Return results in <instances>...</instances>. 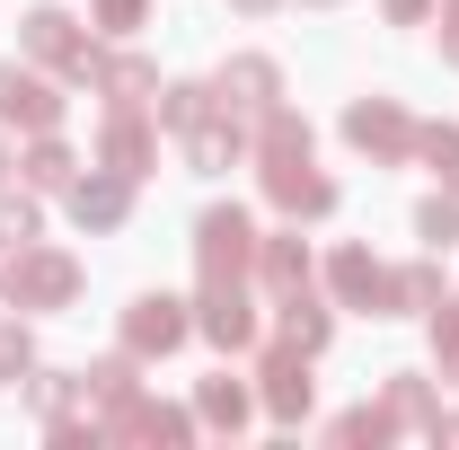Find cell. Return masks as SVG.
<instances>
[{
	"instance_id": "26",
	"label": "cell",
	"mask_w": 459,
	"mask_h": 450,
	"mask_svg": "<svg viewBox=\"0 0 459 450\" xmlns=\"http://www.w3.org/2000/svg\"><path fill=\"white\" fill-rule=\"evenodd\" d=\"M45 353H36V318H18V309H0V389H27V371H36Z\"/></svg>"
},
{
	"instance_id": "8",
	"label": "cell",
	"mask_w": 459,
	"mask_h": 450,
	"mask_svg": "<svg viewBox=\"0 0 459 450\" xmlns=\"http://www.w3.org/2000/svg\"><path fill=\"white\" fill-rule=\"evenodd\" d=\"M195 336L212 353H256L265 344V291L256 282H195Z\"/></svg>"
},
{
	"instance_id": "11",
	"label": "cell",
	"mask_w": 459,
	"mask_h": 450,
	"mask_svg": "<svg viewBox=\"0 0 459 450\" xmlns=\"http://www.w3.org/2000/svg\"><path fill=\"white\" fill-rule=\"evenodd\" d=\"M62 115H71V98H62L54 71H36V62H0V133H62Z\"/></svg>"
},
{
	"instance_id": "12",
	"label": "cell",
	"mask_w": 459,
	"mask_h": 450,
	"mask_svg": "<svg viewBox=\"0 0 459 450\" xmlns=\"http://www.w3.org/2000/svg\"><path fill=\"white\" fill-rule=\"evenodd\" d=\"M133 203H142V186H133V177H115V169H98V160L62 186V212H71L80 238H115V229L133 221Z\"/></svg>"
},
{
	"instance_id": "1",
	"label": "cell",
	"mask_w": 459,
	"mask_h": 450,
	"mask_svg": "<svg viewBox=\"0 0 459 450\" xmlns=\"http://www.w3.org/2000/svg\"><path fill=\"white\" fill-rule=\"evenodd\" d=\"M247 169H256V195L283 212V221H336V177L318 169V133L300 107H265L247 124Z\"/></svg>"
},
{
	"instance_id": "32",
	"label": "cell",
	"mask_w": 459,
	"mask_h": 450,
	"mask_svg": "<svg viewBox=\"0 0 459 450\" xmlns=\"http://www.w3.org/2000/svg\"><path fill=\"white\" fill-rule=\"evenodd\" d=\"M89 27H98V36H142V27H151V0H89Z\"/></svg>"
},
{
	"instance_id": "38",
	"label": "cell",
	"mask_w": 459,
	"mask_h": 450,
	"mask_svg": "<svg viewBox=\"0 0 459 450\" xmlns=\"http://www.w3.org/2000/svg\"><path fill=\"white\" fill-rule=\"evenodd\" d=\"M300 9H344V0H300Z\"/></svg>"
},
{
	"instance_id": "7",
	"label": "cell",
	"mask_w": 459,
	"mask_h": 450,
	"mask_svg": "<svg viewBox=\"0 0 459 450\" xmlns=\"http://www.w3.org/2000/svg\"><path fill=\"white\" fill-rule=\"evenodd\" d=\"M256 415L274 424V433H300L309 415H318V380H309V353H291V344H256Z\"/></svg>"
},
{
	"instance_id": "13",
	"label": "cell",
	"mask_w": 459,
	"mask_h": 450,
	"mask_svg": "<svg viewBox=\"0 0 459 450\" xmlns=\"http://www.w3.org/2000/svg\"><path fill=\"white\" fill-rule=\"evenodd\" d=\"M89 160L142 186V177L160 169V115H151V107H107V115H98V151H89Z\"/></svg>"
},
{
	"instance_id": "34",
	"label": "cell",
	"mask_w": 459,
	"mask_h": 450,
	"mask_svg": "<svg viewBox=\"0 0 459 450\" xmlns=\"http://www.w3.org/2000/svg\"><path fill=\"white\" fill-rule=\"evenodd\" d=\"M433 9H442V0H380L389 27H433Z\"/></svg>"
},
{
	"instance_id": "16",
	"label": "cell",
	"mask_w": 459,
	"mask_h": 450,
	"mask_svg": "<svg viewBox=\"0 0 459 450\" xmlns=\"http://www.w3.org/2000/svg\"><path fill=\"white\" fill-rule=\"evenodd\" d=\"M89 89H98L107 107H151V98H160V62L142 54L133 36H115V45H98V71H89Z\"/></svg>"
},
{
	"instance_id": "27",
	"label": "cell",
	"mask_w": 459,
	"mask_h": 450,
	"mask_svg": "<svg viewBox=\"0 0 459 450\" xmlns=\"http://www.w3.org/2000/svg\"><path fill=\"white\" fill-rule=\"evenodd\" d=\"M27 238H45V195L36 186H0V256L27 247Z\"/></svg>"
},
{
	"instance_id": "21",
	"label": "cell",
	"mask_w": 459,
	"mask_h": 450,
	"mask_svg": "<svg viewBox=\"0 0 459 450\" xmlns=\"http://www.w3.org/2000/svg\"><path fill=\"white\" fill-rule=\"evenodd\" d=\"M80 169H89V160H80L62 133H27V142H18V186H36V195H62Z\"/></svg>"
},
{
	"instance_id": "20",
	"label": "cell",
	"mask_w": 459,
	"mask_h": 450,
	"mask_svg": "<svg viewBox=\"0 0 459 450\" xmlns=\"http://www.w3.org/2000/svg\"><path fill=\"white\" fill-rule=\"evenodd\" d=\"M186 169L195 177H230V169H247V124H238V115H204V124H195V133H186Z\"/></svg>"
},
{
	"instance_id": "25",
	"label": "cell",
	"mask_w": 459,
	"mask_h": 450,
	"mask_svg": "<svg viewBox=\"0 0 459 450\" xmlns=\"http://www.w3.org/2000/svg\"><path fill=\"white\" fill-rule=\"evenodd\" d=\"M327 442H336V450H362V442L380 450V442H398V415L362 397V406H344V415H327Z\"/></svg>"
},
{
	"instance_id": "4",
	"label": "cell",
	"mask_w": 459,
	"mask_h": 450,
	"mask_svg": "<svg viewBox=\"0 0 459 450\" xmlns=\"http://www.w3.org/2000/svg\"><path fill=\"white\" fill-rule=\"evenodd\" d=\"M318 291L336 309H362V318H398V265H380L371 238H336L318 256Z\"/></svg>"
},
{
	"instance_id": "22",
	"label": "cell",
	"mask_w": 459,
	"mask_h": 450,
	"mask_svg": "<svg viewBox=\"0 0 459 450\" xmlns=\"http://www.w3.org/2000/svg\"><path fill=\"white\" fill-rule=\"evenodd\" d=\"M151 115H160V133H177V142H186L204 115H221V89H212V80H160Z\"/></svg>"
},
{
	"instance_id": "17",
	"label": "cell",
	"mask_w": 459,
	"mask_h": 450,
	"mask_svg": "<svg viewBox=\"0 0 459 450\" xmlns=\"http://www.w3.org/2000/svg\"><path fill=\"white\" fill-rule=\"evenodd\" d=\"M212 89H221V107L238 115V124H256L265 107H283V62L274 54H230L221 71H212Z\"/></svg>"
},
{
	"instance_id": "3",
	"label": "cell",
	"mask_w": 459,
	"mask_h": 450,
	"mask_svg": "<svg viewBox=\"0 0 459 450\" xmlns=\"http://www.w3.org/2000/svg\"><path fill=\"white\" fill-rule=\"evenodd\" d=\"M98 45H107V36H98L89 18H71L62 0H36V9L18 18V54L36 62V71H54L62 89H89V71H98Z\"/></svg>"
},
{
	"instance_id": "23",
	"label": "cell",
	"mask_w": 459,
	"mask_h": 450,
	"mask_svg": "<svg viewBox=\"0 0 459 450\" xmlns=\"http://www.w3.org/2000/svg\"><path fill=\"white\" fill-rule=\"evenodd\" d=\"M380 406L398 415V433H424V424L442 415V389H433V371H389V380H380Z\"/></svg>"
},
{
	"instance_id": "36",
	"label": "cell",
	"mask_w": 459,
	"mask_h": 450,
	"mask_svg": "<svg viewBox=\"0 0 459 450\" xmlns=\"http://www.w3.org/2000/svg\"><path fill=\"white\" fill-rule=\"evenodd\" d=\"M238 18H274V9H291V0H230Z\"/></svg>"
},
{
	"instance_id": "5",
	"label": "cell",
	"mask_w": 459,
	"mask_h": 450,
	"mask_svg": "<svg viewBox=\"0 0 459 450\" xmlns=\"http://www.w3.org/2000/svg\"><path fill=\"white\" fill-rule=\"evenodd\" d=\"M256 212L247 203H204L195 212V282H256Z\"/></svg>"
},
{
	"instance_id": "24",
	"label": "cell",
	"mask_w": 459,
	"mask_h": 450,
	"mask_svg": "<svg viewBox=\"0 0 459 450\" xmlns=\"http://www.w3.org/2000/svg\"><path fill=\"white\" fill-rule=\"evenodd\" d=\"M451 300V274H442V256L424 247V256H406L398 265V318H424V309H442Z\"/></svg>"
},
{
	"instance_id": "18",
	"label": "cell",
	"mask_w": 459,
	"mask_h": 450,
	"mask_svg": "<svg viewBox=\"0 0 459 450\" xmlns=\"http://www.w3.org/2000/svg\"><path fill=\"white\" fill-rule=\"evenodd\" d=\"M195 424H204V433H230V442L256 424V380H238V371H230V353H221V371H212V380H195Z\"/></svg>"
},
{
	"instance_id": "19",
	"label": "cell",
	"mask_w": 459,
	"mask_h": 450,
	"mask_svg": "<svg viewBox=\"0 0 459 450\" xmlns=\"http://www.w3.org/2000/svg\"><path fill=\"white\" fill-rule=\"evenodd\" d=\"M18 397L36 406V424H45V433H54V424H80V415H98V397H89V371H54V362H36Z\"/></svg>"
},
{
	"instance_id": "31",
	"label": "cell",
	"mask_w": 459,
	"mask_h": 450,
	"mask_svg": "<svg viewBox=\"0 0 459 450\" xmlns=\"http://www.w3.org/2000/svg\"><path fill=\"white\" fill-rule=\"evenodd\" d=\"M415 160H424V169H433V177H442V186L459 195V124H424V142H415Z\"/></svg>"
},
{
	"instance_id": "14",
	"label": "cell",
	"mask_w": 459,
	"mask_h": 450,
	"mask_svg": "<svg viewBox=\"0 0 459 450\" xmlns=\"http://www.w3.org/2000/svg\"><path fill=\"white\" fill-rule=\"evenodd\" d=\"M256 291H265V300L318 291V256H309L300 221H283V229H256Z\"/></svg>"
},
{
	"instance_id": "29",
	"label": "cell",
	"mask_w": 459,
	"mask_h": 450,
	"mask_svg": "<svg viewBox=\"0 0 459 450\" xmlns=\"http://www.w3.org/2000/svg\"><path fill=\"white\" fill-rule=\"evenodd\" d=\"M424 336H433V380L459 389V291L442 300V309H424Z\"/></svg>"
},
{
	"instance_id": "10",
	"label": "cell",
	"mask_w": 459,
	"mask_h": 450,
	"mask_svg": "<svg viewBox=\"0 0 459 450\" xmlns=\"http://www.w3.org/2000/svg\"><path fill=\"white\" fill-rule=\"evenodd\" d=\"M98 433L107 442H151V450H186L204 424H195V406H169V397H151V389H133V397H115V406H98Z\"/></svg>"
},
{
	"instance_id": "9",
	"label": "cell",
	"mask_w": 459,
	"mask_h": 450,
	"mask_svg": "<svg viewBox=\"0 0 459 450\" xmlns=\"http://www.w3.org/2000/svg\"><path fill=\"white\" fill-rule=\"evenodd\" d=\"M115 344L124 353H142V362H169L195 344V300H177V291H133L124 300V318H115Z\"/></svg>"
},
{
	"instance_id": "2",
	"label": "cell",
	"mask_w": 459,
	"mask_h": 450,
	"mask_svg": "<svg viewBox=\"0 0 459 450\" xmlns=\"http://www.w3.org/2000/svg\"><path fill=\"white\" fill-rule=\"evenodd\" d=\"M80 291H89V265L54 238H27L0 256V309H18V318H62V309H80Z\"/></svg>"
},
{
	"instance_id": "28",
	"label": "cell",
	"mask_w": 459,
	"mask_h": 450,
	"mask_svg": "<svg viewBox=\"0 0 459 450\" xmlns=\"http://www.w3.org/2000/svg\"><path fill=\"white\" fill-rule=\"evenodd\" d=\"M415 238H424L433 256H451V247H459V195H451V186H433V195L415 203Z\"/></svg>"
},
{
	"instance_id": "6",
	"label": "cell",
	"mask_w": 459,
	"mask_h": 450,
	"mask_svg": "<svg viewBox=\"0 0 459 450\" xmlns=\"http://www.w3.org/2000/svg\"><path fill=\"white\" fill-rule=\"evenodd\" d=\"M336 133H344V151L353 160H371V169H406L415 160V142H424V124L406 115V98H353V107L336 115Z\"/></svg>"
},
{
	"instance_id": "35",
	"label": "cell",
	"mask_w": 459,
	"mask_h": 450,
	"mask_svg": "<svg viewBox=\"0 0 459 450\" xmlns=\"http://www.w3.org/2000/svg\"><path fill=\"white\" fill-rule=\"evenodd\" d=\"M424 442H451V450H459V415H451V406H442V415L424 424Z\"/></svg>"
},
{
	"instance_id": "30",
	"label": "cell",
	"mask_w": 459,
	"mask_h": 450,
	"mask_svg": "<svg viewBox=\"0 0 459 450\" xmlns=\"http://www.w3.org/2000/svg\"><path fill=\"white\" fill-rule=\"evenodd\" d=\"M133 389H142V353H124V344H115V353L89 362V397H98V406H115V397H133Z\"/></svg>"
},
{
	"instance_id": "33",
	"label": "cell",
	"mask_w": 459,
	"mask_h": 450,
	"mask_svg": "<svg viewBox=\"0 0 459 450\" xmlns=\"http://www.w3.org/2000/svg\"><path fill=\"white\" fill-rule=\"evenodd\" d=\"M433 54L459 71V0H442V9H433Z\"/></svg>"
},
{
	"instance_id": "37",
	"label": "cell",
	"mask_w": 459,
	"mask_h": 450,
	"mask_svg": "<svg viewBox=\"0 0 459 450\" xmlns=\"http://www.w3.org/2000/svg\"><path fill=\"white\" fill-rule=\"evenodd\" d=\"M18 177V133H0V186Z\"/></svg>"
},
{
	"instance_id": "15",
	"label": "cell",
	"mask_w": 459,
	"mask_h": 450,
	"mask_svg": "<svg viewBox=\"0 0 459 450\" xmlns=\"http://www.w3.org/2000/svg\"><path fill=\"white\" fill-rule=\"evenodd\" d=\"M265 336L318 362V353L336 344V300H327V291H291V300H265Z\"/></svg>"
}]
</instances>
